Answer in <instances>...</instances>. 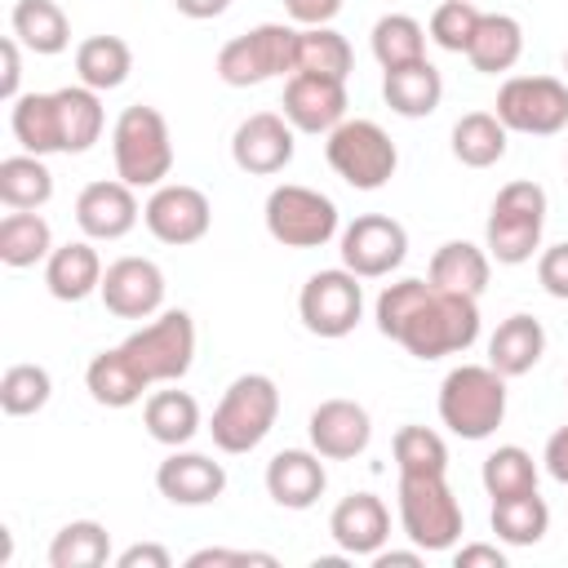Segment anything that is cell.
Returning <instances> with one entry per match:
<instances>
[{"instance_id":"obj_1","label":"cell","mask_w":568,"mask_h":568,"mask_svg":"<svg viewBox=\"0 0 568 568\" xmlns=\"http://www.w3.org/2000/svg\"><path fill=\"white\" fill-rule=\"evenodd\" d=\"M373 320L382 337L399 342L417 359L462 355L479 337V297L435 288L430 280H395L377 293Z\"/></svg>"},{"instance_id":"obj_2","label":"cell","mask_w":568,"mask_h":568,"mask_svg":"<svg viewBox=\"0 0 568 568\" xmlns=\"http://www.w3.org/2000/svg\"><path fill=\"white\" fill-rule=\"evenodd\" d=\"M9 129L31 155H80L102 138V98L89 84H67L53 93H22L9 102Z\"/></svg>"},{"instance_id":"obj_3","label":"cell","mask_w":568,"mask_h":568,"mask_svg":"<svg viewBox=\"0 0 568 568\" xmlns=\"http://www.w3.org/2000/svg\"><path fill=\"white\" fill-rule=\"evenodd\" d=\"M120 355L146 390L173 386L186 377V368L195 359V320L186 311H160L138 333H129L120 342Z\"/></svg>"},{"instance_id":"obj_4","label":"cell","mask_w":568,"mask_h":568,"mask_svg":"<svg viewBox=\"0 0 568 568\" xmlns=\"http://www.w3.org/2000/svg\"><path fill=\"white\" fill-rule=\"evenodd\" d=\"M439 422L457 439H488L506 422V377L493 364H457L439 382Z\"/></svg>"},{"instance_id":"obj_5","label":"cell","mask_w":568,"mask_h":568,"mask_svg":"<svg viewBox=\"0 0 568 568\" xmlns=\"http://www.w3.org/2000/svg\"><path fill=\"white\" fill-rule=\"evenodd\" d=\"M280 417V386L266 373H240L209 417V435L222 453H253Z\"/></svg>"},{"instance_id":"obj_6","label":"cell","mask_w":568,"mask_h":568,"mask_svg":"<svg viewBox=\"0 0 568 568\" xmlns=\"http://www.w3.org/2000/svg\"><path fill=\"white\" fill-rule=\"evenodd\" d=\"M111 155H115V178L138 186H160L173 169V138L169 120L155 106H124L115 129H111Z\"/></svg>"},{"instance_id":"obj_7","label":"cell","mask_w":568,"mask_h":568,"mask_svg":"<svg viewBox=\"0 0 568 568\" xmlns=\"http://www.w3.org/2000/svg\"><path fill=\"white\" fill-rule=\"evenodd\" d=\"M546 231V191L537 182H506L484 222V248L501 266H519L541 248Z\"/></svg>"},{"instance_id":"obj_8","label":"cell","mask_w":568,"mask_h":568,"mask_svg":"<svg viewBox=\"0 0 568 568\" xmlns=\"http://www.w3.org/2000/svg\"><path fill=\"white\" fill-rule=\"evenodd\" d=\"M399 524L404 537L426 555L453 550L466 532L462 501L444 475H399Z\"/></svg>"},{"instance_id":"obj_9","label":"cell","mask_w":568,"mask_h":568,"mask_svg":"<svg viewBox=\"0 0 568 568\" xmlns=\"http://www.w3.org/2000/svg\"><path fill=\"white\" fill-rule=\"evenodd\" d=\"M324 155L328 169L355 191H382L399 169V151L377 120H342L328 133Z\"/></svg>"},{"instance_id":"obj_10","label":"cell","mask_w":568,"mask_h":568,"mask_svg":"<svg viewBox=\"0 0 568 568\" xmlns=\"http://www.w3.org/2000/svg\"><path fill=\"white\" fill-rule=\"evenodd\" d=\"M293 58H297V27L262 22L217 49V80L231 89L266 84L275 75H293Z\"/></svg>"},{"instance_id":"obj_11","label":"cell","mask_w":568,"mask_h":568,"mask_svg":"<svg viewBox=\"0 0 568 568\" xmlns=\"http://www.w3.org/2000/svg\"><path fill=\"white\" fill-rule=\"evenodd\" d=\"M266 235L284 248H320L337 235V204L315 191V186H297L284 182L266 195Z\"/></svg>"},{"instance_id":"obj_12","label":"cell","mask_w":568,"mask_h":568,"mask_svg":"<svg viewBox=\"0 0 568 568\" xmlns=\"http://www.w3.org/2000/svg\"><path fill=\"white\" fill-rule=\"evenodd\" d=\"M297 315L306 324V333L315 337H346L355 333L359 315H364V288H359V275L346 271V266H333V271H315L302 293H297Z\"/></svg>"},{"instance_id":"obj_13","label":"cell","mask_w":568,"mask_h":568,"mask_svg":"<svg viewBox=\"0 0 568 568\" xmlns=\"http://www.w3.org/2000/svg\"><path fill=\"white\" fill-rule=\"evenodd\" d=\"M497 120L510 133L550 138L568 124V84L555 75H510L497 89Z\"/></svg>"},{"instance_id":"obj_14","label":"cell","mask_w":568,"mask_h":568,"mask_svg":"<svg viewBox=\"0 0 568 568\" xmlns=\"http://www.w3.org/2000/svg\"><path fill=\"white\" fill-rule=\"evenodd\" d=\"M142 222L146 231L160 240V244H173V248H186L195 240L209 235L213 226V204L200 186H186V182H160L151 191V200L142 204Z\"/></svg>"},{"instance_id":"obj_15","label":"cell","mask_w":568,"mask_h":568,"mask_svg":"<svg viewBox=\"0 0 568 568\" xmlns=\"http://www.w3.org/2000/svg\"><path fill=\"white\" fill-rule=\"evenodd\" d=\"M337 253H342V266L355 271L359 280H382L404 262L408 231L386 213H359L351 226H342Z\"/></svg>"},{"instance_id":"obj_16","label":"cell","mask_w":568,"mask_h":568,"mask_svg":"<svg viewBox=\"0 0 568 568\" xmlns=\"http://www.w3.org/2000/svg\"><path fill=\"white\" fill-rule=\"evenodd\" d=\"M346 80L333 75H315V71H293L284 80V98H280V115L297 129V133H333L346 120Z\"/></svg>"},{"instance_id":"obj_17","label":"cell","mask_w":568,"mask_h":568,"mask_svg":"<svg viewBox=\"0 0 568 568\" xmlns=\"http://www.w3.org/2000/svg\"><path fill=\"white\" fill-rule=\"evenodd\" d=\"M293 124L280 115V111H253L235 124L231 133V160L240 173H253V178H271L280 169H288L293 160Z\"/></svg>"},{"instance_id":"obj_18","label":"cell","mask_w":568,"mask_h":568,"mask_svg":"<svg viewBox=\"0 0 568 568\" xmlns=\"http://www.w3.org/2000/svg\"><path fill=\"white\" fill-rule=\"evenodd\" d=\"M102 306L120 320H151L164 306V271L151 257H115L102 271Z\"/></svg>"},{"instance_id":"obj_19","label":"cell","mask_w":568,"mask_h":568,"mask_svg":"<svg viewBox=\"0 0 568 568\" xmlns=\"http://www.w3.org/2000/svg\"><path fill=\"white\" fill-rule=\"evenodd\" d=\"M306 435H311V448L324 462H351L368 448L373 417L355 399H324V404H315V413L306 422Z\"/></svg>"},{"instance_id":"obj_20","label":"cell","mask_w":568,"mask_h":568,"mask_svg":"<svg viewBox=\"0 0 568 568\" xmlns=\"http://www.w3.org/2000/svg\"><path fill=\"white\" fill-rule=\"evenodd\" d=\"M142 209H138V195L129 182H89L80 195H75V222L89 240H124L133 226H138Z\"/></svg>"},{"instance_id":"obj_21","label":"cell","mask_w":568,"mask_h":568,"mask_svg":"<svg viewBox=\"0 0 568 568\" xmlns=\"http://www.w3.org/2000/svg\"><path fill=\"white\" fill-rule=\"evenodd\" d=\"M328 537L342 546V555H377L390 537V510L377 493H351L328 515Z\"/></svg>"},{"instance_id":"obj_22","label":"cell","mask_w":568,"mask_h":568,"mask_svg":"<svg viewBox=\"0 0 568 568\" xmlns=\"http://www.w3.org/2000/svg\"><path fill=\"white\" fill-rule=\"evenodd\" d=\"M328 488L324 457L315 448H284L266 462V493L284 510H311Z\"/></svg>"},{"instance_id":"obj_23","label":"cell","mask_w":568,"mask_h":568,"mask_svg":"<svg viewBox=\"0 0 568 568\" xmlns=\"http://www.w3.org/2000/svg\"><path fill=\"white\" fill-rule=\"evenodd\" d=\"M155 488L173 501V506H209L222 497L226 488V470L222 462H213L209 453H169L155 466Z\"/></svg>"},{"instance_id":"obj_24","label":"cell","mask_w":568,"mask_h":568,"mask_svg":"<svg viewBox=\"0 0 568 568\" xmlns=\"http://www.w3.org/2000/svg\"><path fill=\"white\" fill-rule=\"evenodd\" d=\"M44 284L58 302H84L89 293L102 288V257L89 240H71L58 244L44 262Z\"/></svg>"},{"instance_id":"obj_25","label":"cell","mask_w":568,"mask_h":568,"mask_svg":"<svg viewBox=\"0 0 568 568\" xmlns=\"http://www.w3.org/2000/svg\"><path fill=\"white\" fill-rule=\"evenodd\" d=\"M488 275H493V257L488 248L470 244V240H448L435 248L430 266H426V280L435 288H448V293H466V297H479L488 288Z\"/></svg>"},{"instance_id":"obj_26","label":"cell","mask_w":568,"mask_h":568,"mask_svg":"<svg viewBox=\"0 0 568 568\" xmlns=\"http://www.w3.org/2000/svg\"><path fill=\"white\" fill-rule=\"evenodd\" d=\"M546 355V328L532 315H510L493 328L488 337V364L501 377H524L537 368V359Z\"/></svg>"},{"instance_id":"obj_27","label":"cell","mask_w":568,"mask_h":568,"mask_svg":"<svg viewBox=\"0 0 568 568\" xmlns=\"http://www.w3.org/2000/svg\"><path fill=\"white\" fill-rule=\"evenodd\" d=\"M382 98H386V106H390L395 115L422 120V115H430V111L439 106L444 80H439V71L422 58V62H408V67L386 71V75H382Z\"/></svg>"},{"instance_id":"obj_28","label":"cell","mask_w":568,"mask_h":568,"mask_svg":"<svg viewBox=\"0 0 568 568\" xmlns=\"http://www.w3.org/2000/svg\"><path fill=\"white\" fill-rule=\"evenodd\" d=\"M142 426H146V435L155 444L182 448V444H191L200 435L204 422H200L195 395H186V390H151L146 404H142Z\"/></svg>"},{"instance_id":"obj_29","label":"cell","mask_w":568,"mask_h":568,"mask_svg":"<svg viewBox=\"0 0 568 568\" xmlns=\"http://www.w3.org/2000/svg\"><path fill=\"white\" fill-rule=\"evenodd\" d=\"M519 53H524V27L510 13H479V27L466 44L470 67L484 75H501L519 62Z\"/></svg>"},{"instance_id":"obj_30","label":"cell","mask_w":568,"mask_h":568,"mask_svg":"<svg viewBox=\"0 0 568 568\" xmlns=\"http://www.w3.org/2000/svg\"><path fill=\"white\" fill-rule=\"evenodd\" d=\"M9 27H13L18 44L40 58H53L71 44V22L58 0H18L9 13Z\"/></svg>"},{"instance_id":"obj_31","label":"cell","mask_w":568,"mask_h":568,"mask_svg":"<svg viewBox=\"0 0 568 568\" xmlns=\"http://www.w3.org/2000/svg\"><path fill=\"white\" fill-rule=\"evenodd\" d=\"M53 253V231L36 209H9L0 217V262L22 271L36 262H49Z\"/></svg>"},{"instance_id":"obj_32","label":"cell","mask_w":568,"mask_h":568,"mask_svg":"<svg viewBox=\"0 0 568 568\" xmlns=\"http://www.w3.org/2000/svg\"><path fill=\"white\" fill-rule=\"evenodd\" d=\"M133 71V49L120 40V36H89L75 44V75L80 84L106 93V89H120Z\"/></svg>"},{"instance_id":"obj_33","label":"cell","mask_w":568,"mask_h":568,"mask_svg":"<svg viewBox=\"0 0 568 568\" xmlns=\"http://www.w3.org/2000/svg\"><path fill=\"white\" fill-rule=\"evenodd\" d=\"M506 124L497 120V111H466L453 124V155L466 169H493L506 155Z\"/></svg>"},{"instance_id":"obj_34","label":"cell","mask_w":568,"mask_h":568,"mask_svg":"<svg viewBox=\"0 0 568 568\" xmlns=\"http://www.w3.org/2000/svg\"><path fill=\"white\" fill-rule=\"evenodd\" d=\"M53 200V173L44 155H9L0 160V204L4 209H44Z\"/></svg>"},{"instance_id":"obj_35","label":"cell","mask_w":568,"mask_h":568,"mask_svg":"<svg viewBox=\"0 0 568 568\" xmlns=\"http://www.w3.org/2000/svg\"><path fill=\"white\" fill-rule=\"evenodd\" d=\"M488 524H493L497 541H506V546H537L550 528V506L537 493L497 497L493 510H488Z\"/></svg>"},{"instance_id":"obj_36","label":"cell","mask_w":568,"mask_h":568,"mask_svg":"<svg viewBox=\"0 0 568 568\" xmlns=\"http://www.w3.org/2000/svg\"><path fill=\"white\" fill-rule=\"evenodd\" d=\"M111 559V532L98 519H71L49 541V568H102Z\"/></svg>"},{"instance_id":"obj_37","label":"cell","mask_w":568,"mask_h":568,"mask_svg":"<svg viewBox=\"0 0 568 568\" xmlns=\"http://www.w3.org/2000/svg\"><path fill=\"white\" fill-rule=\"evenodd\" d=\"M368 44H373V58L382 62V71H395V67L426 58V27L408 13H386L373 22Z\"/></svg>"},{"instance_id":"obj_38","label":"cell","mask_w":568,"mask_h":568,"mask_svg":"<svg viewBox=\"0 0 568 568\" xmlns=\"http://www.w3.org/2000/svg\"><path fill=\"white\" fill-rule=\"evenodd\" d=\"M351 67H355V53H351V44H346L342 31H333V27H297L293 71H315V75L346 80Z\"/></svg>"},{"instance_id":"obj_39","label":"cell","mask_w":568,"mask_h":568,"mask_svg":"<svg viewBox=\"0 0 568 568\" xmlns=\"http://www.w3.org/2000/svg\"><path fill=\"white\" fill-rule=\"evenodd\" d=\"M84 386H89V395H93L102 408H129V404H138L142 390H146V386L138 382V373L124 364L120 346H111V351H102V355L89 359Z\"/></svg>"},{"instance_id":"obj_40","label":"cell","mask_w":568,"mask_h":568,"mask_svg":"<svg viewBox=\"0 0 568 568\" xmlns=\"http://www.w3.org/2000/svg\"><path fill=\"white\" fill-rule=\"evenodd\" d=\"M484 493L497 501V497H524V493H537V462L528 448L519 444H501L484 457Z\"/></svg>"},{"instance_id":"obj_41","label":"cell","mask_w":568,"mask_h":568,"mask_svg":"<svg viewBox=\"0 0 568 568\" xmlns=\"http://www.w3.org/2000/svg\"><path fill=\"white\" fill-rule=\"evenodd\" d=\"M399 475H448V444L430 426H399L390 439Z\"/></svg>"},{"instance_id":"obj_42","label":"cell","mask_w":568,"mask_h":568,"mask_svg":"<svg viewBox=\"0 0 568 568\" xmlns=\"http://www.w3.org/2000/svg\"><path fill=\"white\" fill-rule=\"evenodd\" d=\"M53 395V382L40 364H9L4 377H0V408L9 417H31L49 404Z\"/></svg>"},{"instance_id":"obj_43","label":"cell","mask_w":568,"mask_h":568,"mask_svg":"<svg viewBox=\"0 0 568 568\" xmlns=\"http://www.w3.org/2000/svg\"><path fill=\"white\" fill-rule=\"evenodd\" d=\"M475 27H479V9H475V0H444V4L430 13L426 36H430L439 49H448V53H466Z\"/></svg>"},{"instance_id":"obj_44","label":"cell","mask_w":568,"mask_h":568,"mask_svg":"<svg viewBox=\"0 0 568 568\" xmlns=\"http://www.w3.org/2000/svg\"><path fill=\"white\" fill-rule=\"evenodd\" d=\"M537 284H541L550 297L568 302V240H564V244H550V248L537 257Z\"/></svg>"},{"instance_id":"obj_45","label":"cell","mask_w":568,"mask_h":568,"mask_svg":"<svg viewBox=\"0 0 568 568\" xmlns=\"http://www.w3.org/2000/svg\"><path fill=\"white\" fill-rule=\"evenodd\" d=\"M217 568V564H262V568H275V555L266 550H222V546H204L186 559V568Z\"/></svg>"},{"instance_id":"obj_46","label":"cell","mask_w":568,"mask_h":568,"mask_svg":"<svg viewBox=\"0 0 568 568\" xmlns=\"http://www.w3.org/2000/svg\"><path fill=\"white\" fill-rule=\"evenodd\" d=\"M284 13L297 27H328L342 13V0H284Z\"/></svg>"},{"instance_id":"obj_47","label":"cell","mask_w":568,"mask_h":568,"mask_svg":"<svg viewBox=\"0 0 568 568\" xmlns=\"http://www.w3.org/2000/svg\"><path fill=\"white\" fill-rule=\"evenodd\" d=\"M120 568H173V555L160 546V541H133L115 555Z\"/></svg>"},{"instance_id":"obj_48","label":"cell","mask_w":568,"mask_h":568,"mask_svg":"<svg viewBox=\"0 0 568 568\" xmlns=\"http://www.w3.org/2000/svg\"><path fill=\"white\" fill-rule=\"evenodd\" d=\"M18 36H9L4 44H0V62H4V71H0V98L4 102H18L22 93H18V80H22V58H18Z\"/></svg>"},{"instance_id":"obj_49","label":"cell","mask_w":568,"mask_h":568,"mask_svg":"<svg viewBox=\"0 0 568 568\" xmlns=\"http://www.w3.org/2000/svg\"><path fill=\"white\" fill-rule=\"evenodd\" d=\"M541 462H546V475H550L555 484H568V426H559V430L546 439Z\"/></svg>"},{"instance_id":"obj_50","label":"cell","mask_w":568,"mask_h":568,"mask_svg":"<svg viewBox=\"0 0 568 568\" xmlns=\"http://www.w3.org/2000/svg\"><path fill=\"white\" fill-rule=\"evenodd\" d=\"M453 564L457 568H506V555L497 546H488V541H470V546H462L453 555Z\"/></svg>"},{"instance_id":"obj_51","label":"cell","mask_w":568,"mask_h":568,"mask_svg":"<svg viewBox=\"0 0 568 568\" xmlns=\"http://www.w3.org/2000/svg\"><path fill=\"white\" fill-rule=\"evenodd\" d=\"M173 9H178V13H186V18H195V22H204V18L226 13V9H231V0H173Z\"/></svg>"},{"instance_id":"obj_52","label":"cell","mask_w":568,"mask_h":568,"mask_svg":"<svg viewBox=\"0 0 568 568\" xmlns=\"http://www.w3.org/2000/svg\"><path fill=\"white\" fill-rule=\"evenodd\" d=\"M422 555H426V550H417V546H413V550H386V546H382V550L373 555V568H417Z\"/></svg>"},{"instance_id":"obj_53","label":"cell","mask_w":568,"mask_h":568,"mask_svg":"<svg viewBox=\"0 0 568 568\" xmlns=\"http://www.w3.org/2000/svg\"><path fill=\"white\" fill-rule=\"evenodd\" d=\"M564 71H568V53H564Z\"/></svg>"}]
</instances>
